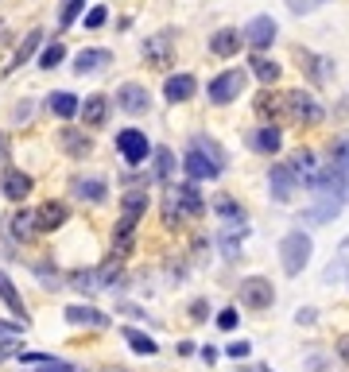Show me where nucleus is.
Returning <instances> with one entry per match:
<instances>
[{"instance_id":"e433bc0d","label":"nucleus","mask_w":349,"mask_h":372,"mask_svg":"<svg viewBox=\"0 0 349 372\" xmlns=\"http://www.w3.org/2000/svg\"><path fill=\"white\" fill-rule=\"evenodd\" d=\"M218 326L221 329H233V326H237V310H221L218 314Z\"/></svg>"},{"instance_id":"37998d69","label":"nucleus","mask_w":349,"mask_h":372,"mask_svg":"<svg viewBox=\"0 0 349 372\" xmlns=\"http://www.w3.org/2000/svg\"><path fill=\"white\" fill-rule=\"evenodd\" d=\"M105 372H124V368H105Z\"/></svg>"},{"instance_id":"b1692460","label":"nucleus","mask_w":349,"mask_h":372,"mask_svg":"<svg viewBox=\"0 0 349 372\" xmlns=\"http://www.w3.org/2000/svg\"><path fill=\"white\" fill-rule=\"evenodd\" d=\"M47 109H51L55 117L70 120V117H78V97H74V94H51V101H47Z\"/></svg>"},{"instance_id":"20e7f679","label":"nucleus","mask_w":349,"mask_h":372,"mask_svg":"<svg viewBox=\"0 0 349 372\" xmlns=\"http://www.w3.org/2000/svg\"><path fill=\"white\" fill-rule=\"evenodd\" d=\"M116 152H121L128 163H144L148 152H152V144H148V136L140 128H124V132H116Z\"/></svg>"},{"instance_id":"9d476101","label":"nucleus","mask_w":349,"mask_h":372,"mask_svg":"<svg viewBox=\"0 0 349 372\" xmlns=\"http://www.w3.org/2000/svg\"><path fill=\"white\" fill-rule=\"evenodd\" d=\"M116 105H121L124 113H148V89L144 86H121L116 89Z\"/></svg>"},{"instance_id":"473e14b6","label":"nucleus","mask_w":349,"mask_h":372,"mask_svg":"<svg viewBox=\"0 0 349 372\" xmlns=\"http://www.w3.org/2000/svg\"><path fill=\"white\" fill-rule=\"evenodd\" d=\"M82 4H86V0H66V4H62V20H58V28H70V23H74V16L82 12Z\"/></svg>"},{"instance_id":"423d86ee","label":"nucleus","mask_w":349,"mask_h":372,"mask_svg":"<svg viewBox=\"0 0 349 372\" xmlns=\"http://www.w3.org/2000/svg\"><path fill=\"white\" fill-rule=\"evenodd\" d=\"M182 167H187V179H190V183H206V179H218V171H221L218 163H214L206 152H198V147H190V152H187Z\"/></svg>"},{"instance_id":"9b49d317","label":"nucleus","mask_w":349,"mask_h":372,"mask_svg":"<svg viewBox=\"0 0 349 372\" xmlns=\"http://www.w3.org/2000/svg\"><path fill=\"white\" fill-rule=\"evenodd\" d=\"M0 190H4V198H12V202H23V198L31 194V179L23 175V171H4Z\"/></svg>"},{"instance_id":"58836bf2","label":"nucleus","mask_w":349,"mask_h":372,"mask_svg":"<svg viewBox=\"0 0 349 372\" xmlns=\"http://www.w3.org/2000/svg\"><path fill=\"white\" fill-rule=\"evenodd\" d=\"M12 334H23V326H16V322H4V318H0V337H12Z\"/></svg>"},{"instance_id":"c756f323","label":"nucleus","mask_w":349,"mask_h":372,"mask_svg":"<svg viewBox=\"0 0 349 372\" xmlns=\"http://www.w3.org/2000/svg\"><path fill=\"white\" fill-rule=\"evenodd\" d=\"M62 59H66V47H62V43H51L43 55H39V66H43V70H55Z\"/></svg>"},{"instance_id":"f03ea898","label":"nucleus","mask_w":349,"mask_h":372,"mask_svg":"<svg viewBox=\"0 0 349 372\" xmlns=\"http://www.w3.org/2000/svg\"><path fill=\"white\" fill-rule=\"evenodd\" d=\"M240 89H245V70H226V74H218V78L210 81V101L214 105H229L233 97H240Z\"/></svg>"},{"instance_id":"f257e3e1","label":"nucleus","mask_w":349,"mask_h":372,"mask_svg":"<svg viewBox=\"0 0 349 372\" xmlns=\"http://www.w3.org/2000/svg\"><path fill=\"white\" fill-rule=\"evenodd\" d=\"M279 260H284V271L287 276H299L311 260V237L306 233H287L279 241Z\"/></svg>"},{"instance_id":"6ab92c4d","label":"nucleus","mask_w":349,"mask_h":372,"mask_svg":"<svg viewBox=\"0 0 349 372\" xmlns=\"http://www.w3.org/2000/svg\"><path fill=\"white\" fill-rule=\"evenodd\" d=\"M58 144L66 147V155H74V159H82V155H89V136H82L78 128H62V136H58Z\"/></svg>"},{"instance_id":"a19ab883","label":"nucleus","mask_w":349,"mask_h":372,"mask_svg":"<svg viewBox=\"0 0 349 372\" xmlns=\"http://www.w3.org/2000/svg\"><path fill=\"white\" fill-rule=\"evenodd\" d=\"M206 314H210V310H206V303H194V307H190V318H198V322H202Z\"/></svg>"},{"instance_id":"c85d7f7f","label":"nucleus","mask_w":349,"mask_h":372,"mask_svg":"<svg viewBox=\"0 0 349 372\" xmlns=\"http://www.w3.org/2000/svg\"><path fill=\"white\" fill-rule=\"evenodd\" d=\"M39 39H43V31H31V35L23 39V47H20V51H16V59H12V66H8V70H16V66H23V62H28L31 55H35Z\"/></svg>"},{"instance_id":"39448f33","label":"nucleus","mask_w":349,"mask_h":372,"mask_svg":"<svg viewBox=\"0 0 349 372\" xmlns=\"http://www.w3.org/2000/svg\"><path fill=\"white\" fill-rule=\"evenodd\" d=\"M272 299H276V291H272L268 279L253 276V279H245V283H240V303H245V307L264 310V307H272Z\"/></svg>"},{"instance_id":"4c0bfd02","label":"nucleus","mask_w":349,"mask_h":372,"mask_svg":"<svg viewBox=\"0 0 349 372\" xmlns=\"http://www.w3.org/2000/svg\"><path fill=\"white\" fill-rule=\"evenodd\" d=\"M8 357H20V342H4L0 345V361H8Z\"/></svg>"},{"instance_id":"aec40b11","label":"nucleus","mask_w":349,"mask_h":372,"mask_svg":"<svg viewBox=\"0 0 349 372\" xmlns=\"http://www.w3.org/2000/svg\"><path fill=\"white\" fill-rule=\"evenodd\" d=\"M70 190H74V198H86V202H105V183L101 179H74L70 183Z\"/></svg>"},{"instance_id":"5701e85b","label":"nucleus","mask_w":349,"mask_h":372,"mask_svg":"<svg viewBox=\"0 0 349 372\" xmlns=\"http://www.w3.org/2000/svg\"><path fill=\"white\" fill-rule=\"evenodd\" d=\"M101 66H109V51H82L78 59H74V70L78 74H94V70H101Z\"/></svg>"},{"instance_id":"f8f14e48","label":"nucleus","mask_w":349,"mask_h":372,"mask_svg":"<svg viewBox=\"0 0 349 372\" xmlns=\"http://www.w3.org/2000/svg\"><path fill=\"white\" fill-rule=\"evenodd\" d=\"M78 113H82V120L86 124H105V117H109V97H101V94H94V97H86V105H78Z\"/></svg>"},{"instance_id":"dca6fc26","label":"nucleus","mask_w":349,"mask_h":372,"mask_svg":"<svg viewBox=\"0 0 349 372\" xmlns=\"http://www.w3.org/2000/svg\"><path fill=\"white\" fill-rule=\"evenodd\" d=\"M171 31H163V35H155V39H148L144 43V55H148V62L152 66H167L171 62Z\"/></svg>"},{"instance_id":"2eb2a0df","label":"nucleus","mask_w":349,"mask_h":372,"mask_svg":"<svg viewBox=\"0 0 349 372\" xmlns=\"http://www.w3.org/2000/svg\"><path fill=\"white\" fill-rule=\"evenodd\" d=\"M163 97H167V101H190V97H194V78H190V74H174V78H167Z\"/></svg>"},{"instance_id":"f704fd0d","label":"nucleus","mask_w":349,"mask_h":372,"mask_svg":"<svg viewBox=\"0 0 349 372\" xmlns=\"http://www.w3.org/2000/svg\"><path fill=\"white\" fill-rule=\"evenodd\" d=\"M97 283H101V276H74V287H78V291H94Z\"/></svg>"},{"instance_id":"72a5a7b5","label":"nucleus","mask_w":349,"mask_h":372,"mask_svg":"<svg viewBox=\"0 0 349 372\" xmlns=\"http://www.w3.org/2000/svg\"><path fill=\"white\" fill-rule=\"evenodd\" d=\"M105 16H109V12H105V8L101 4H97V8H89V16H86V28H101V23H105Z\"/></svg>"},{"instance_id":"412c9836","label":"nucleus","mask_w":349,"mask_h":372,"mask_svg":"<svg viewBox=\"0 0 349 372\" xmlns=\"http://www.w3.org/2000/svg\"><path fill=\"white\" fill-rule=\"evenodd\" d=\"M256 113H260V117H287V97L284 94H260L256 97Z\"/></svg>"},{"instance_id":"393cba45","label":"nucleus","mask_w":349,"mask_h":372,"mask_svg":"<svg viewBox=\"0 0 349 372\" xmlns=\"http://www.w3.org/2000/svg\"><path fill=\"white\" fill-rule=\"evenodd\" d=\"M179 202H182V210H187L190 218L206 213V202H202V194L194 190V183H182V186H179Z\"/></svg>"},{"instance_id":"c9c22d12","label":"nucleus","mask_w":349,"mask_h":372,"mask_svg":"<svg viewBox=\"0 0 349 372\" xmlns=\"http://www.w3.org/2000/svg\"><path fill=\"white\" fill-rule=\"evenodd\" d=\"M39 372H82V368H74V365H66V361H55V357H51Z\"/></svg>"},{"instance_id":"bb28decb","label":"nucleus","mask_w":349,"mask_h":372,"mask_svg":"<svg viewBox=\"0 0 349 372\" xmlns=\"http://www.w3.org/2000/svg\"><path fill=\"white\" fill-rule=\"evenodd\" d=\"M12 233H16V241H31V237H35V213H16V218H12Z\"/></svg>"},{"instance_id":"7c9ffc66","label":"nucleus","mask_w":349,"mask_h":372,"mask_svg":"<svg viewBox=\"0 0 349 372\" xmlns=\"http://www.w3.org/2000/svg\"><path fill=\"white\" fill-rule=\"evenodd\" d=\"M214 210H218V218H226V221H245V213L237 210V205H233V198H218V202H214Z\"/></svg>"},{"instance_id":"4be33fe9","label":"nucleus","mask_w":349,"mask_h":372,"mask_svg":"<svg viewBox=\"0 0 349 372\" xmlns=\"http://www.w3.org/2000/svg\"><path fill=\"white\" fill-rule=\"evenodd\" d=\"M0 299H4V307L12 310V314H20L23 326H28V310H23V299H20V291L12 287V279H8L4 271H0Z\"/></svg>"},{"instance_id":"6e6552de","label":"nucleus","mask_w":349,"mask_h":372,"mask_svg":"<svg viewBox=\"0 0 349 372\" xmlns=\"http://www.w3.org/2000/svg\"><path fill=\"white\" fill-rule=\"evenodd\" d=\"M245 39L256 47V51H260V47H268L272 39H276V20H272V16H256V20L245 28Z\"/></svg>"},{"instance_id":"cd10ccee","label":"nucleus","mask_w":349,"mask_h":372,"mask_svg":"<svg viewBox=\"0 0 349 372\" xmlns=\"http://www.w3.org/2000/svg\"><path fill=\"white\" fill-rule=\"evenodd\" d=\"M124 337H128V345L140 353V357H155V337H148V334H140V329H124Z\"/></svg>"},{"instance_id":"79ce46f5","label":"nucleus","mask_w":349,"mask_h":372,"mask_svg":"<svg viewBox=\"0 0 349 372\" xmlns=\"http://www.w3.org/2000/svg\"><path fill=\"white\" fill-rule=\"evenodd\" d=\"M338 353H342V361H345V365H349V334L342 337V342H338Z\"/></svg>"},{"instance_id":"2f4dec72","label":"nucleus","mask_w":349,"mask_h":372,"mask_svg":"<svg viewBox=\"0 0 349 372\" xmlns=\"http://www.w3.org/2000/svg\"><path fill=\"white\" fill-rule=\"evenodd\" d=\"M171 171H174V155L167 152V147H160V152H155V175L171 179Z\"/></svg>"},{"instance_id":"ddd939ff","label":"nucleus","mask_w":349,"mask_h":372,"mask_svg":"<svg viewBox=\"0 0 349 372\" xmlns=\"http://www.w3.org/2000/svg\"><path fill=\"white\" fill-rule=\"evenodd\" d=\"M66 322H74V326H94V329L109 326V318L94 307H66Z\"/></svg>"},{"instance_id":"1a4fd4ad","label":"nucleus","mask_w":349,"mask_h":372,"mask_svg":"<svg viewBox=\"0 0 349 372\" xmlns=\"http://www.w3.org/2000/svg\"><path fill=\"white\" fill-rule=\"evenodd\" d=\"M268 183H272V198H276V202H291L299 179H295V171H291V167H272Z\"/></svg>"},{"instance_id":"ea45409f","label":"nucleus","mask_w":349,"mask_h":372,"mask_svg":"<svg viewBox=\"0 0 349 372\" xmlns=\"http://www.w3.org/2000/svg\"><path fill=\"white\" fill-rule=\"evenodd\" d=\"M229 357H248V342H233L229 345Z\"/></svg>"},{"instance_id":"a878e982","label":"nucleus","mask_w":349,"mask_h":372,"mask_svg":"<svg viewBox=\"0 0 349 372\" xmlns=\"http://www.w3.org/2000/svg\"><path fill=\"white\" fill-rule=\"evenodd\" d=\"M253 74L264 81V86H272V81H279V62L264 59V55H253Z\"/></svg>"},{"instance_id":"a211bd4d","label":"nucleus","mask_w":349,"mask_h":372,"mask_svg":"<svg viewBox=\"0 0 349 372\" xmlns=\"http://www.w3.org/2000/svg\"><path fill=\"white\" fill-rule=\"evenodd\" d=\"M279 144H284V136H279V128H272V124H264V128L253 132V147L264 152V155H276Z\"/></svg>"},{"instance_id":"7ed1b4c3","label":"nucleus","mask_w":349,"mask_h":372,"mask_svg":"<svg viewBox=\"0 0 349 372\" xmlns=\"http://www.w3.org/2000/svg\"><path fill=\"white\" fill-rule=\"evenodd\" d=\"M287 97V117L291 120H306V124H318L322 120V105L314 101L311 94H303V89H291Z\"/></svg>"},{"instance_id":"4468645a","label":"nucleus","mask_w":349,"mask_h":372,"mask_svg":"<svg viewBox=\"0 0 349 372\" xmlns=\"http://www.w3.org/2000/svg\"><path fill=\"white\" fill-rule=\"evenodd\" d=\"M121 221H128V225H136L140 218H144V210H148V194L144 190H128L124 194V202H121Z\"/></svg>"},{"instance_id":"0eeeda50","label":"nucleus","mask_w":349,"mask_h":372,"mask_svg":"<svg viewBox=\"0 0 349 372\" xmlns=\"http://www.w3.org/2000/svg\"><path fill=\"white\" fill-rule=\"evenodd\" d=\"M35 213V233H55L58 225H66V218H70V210H66L62 202H43Z\"/></svg>"},{"instance_id":"f3484780","label":"nucleus","mask_w":349,"mask_h":372,"mask_svg":"<svg viewBox=\"0 0 349 372\" xmlns=\"http://www.w3.org/2000/svg\"><path fill=\"white\" fill-rule=\"evenodd\" d=\"M210 51L218 55V59H229V55H237V51H240V31H233V28L218 31V35L210 39Z\"/></svg>"}]
</instances>
